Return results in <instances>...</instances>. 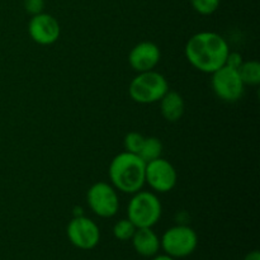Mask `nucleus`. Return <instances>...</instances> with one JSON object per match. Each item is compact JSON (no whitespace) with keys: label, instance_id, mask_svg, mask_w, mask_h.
Returning a JSON list of instances; mask_svg holds the SVG:
<instances>
[{"label":"nucleus","instance_id":"1","mask_svg":"<svg viewBox=\"0 0 260 260\" xmlns=\"http://www.w3.org/2000/svg\"><path fill=\"white\" fill-rule=\"evenodd\" d=\"M184 52L193 68L212 74L225 65L230 48L225 38L218 33L200 32L188 40Z\"/></svg>","mask_w":260,"mask_h":260},{"label":"nucleus","instance_id":"2","mask_svg":"<svg viewBox=\"0 0 260 260\" xmlns=\"http://www.w3.org/2000/svg\"><path fill=\"white\" fill-rule=\"evenodd\" d=\"M146 162L137 154L124 151L112 159L109 164V179L117 190L134 194L145 185Z\"/></svg>","mask_w":260,"mask_h":260},{"label":"nucleus","instance_id":"3","mask_svg":"<svg viewBox=\"0 0 260 260\" xmlns=\"http://www.w3.org/2000/svg\"><path fill=\"white\" fill-rule=\"evenodd\" d=\"M161 213V202L157 196L146 190L134 193L127 206V218L136 229L152 228L160 220Z\"/></svg>","mask_w":260,"mask_h":260},{"label":"nucleus","instance_id":"4","mask_svg":"<svg viewBox=\"0 0 260 260\" xmlns=\"http://www.w3.org/2000/svg\"><path fill=\"white\" fill-rule=\"evenodd\" d=\"M169 90V84L162 74L155 70L139 73L128 88L129 96L136 103L151 104L159 102Z\"/></svg>","mask_w":260,"mask_h":260},{"label":"nucleus","instance_id":"5","mask_svg":"<svg viewBox=\"0 0 260 260\" xmlns=\"http://www.w3.org/2000/svg\"><path fill=\"white\" fill-rule=\"evenodd\" d=\"M198 236L189 226L178 225L168 229L160 240V246L172 258H185L196 250Z\"/></svg>","mask_w":260,"mask_h":260},{"label":"nucleus","instance_id":"6","mask_svg":"<svg viewBox=\"0 0 260 260\" xmlns=\"http://www.w3.org/2000/svg\"><path fill=\"white\" fill-rule=\"evenodd\" d=\"M211 85L216 95L229 103L238 102L243 98L245 91V84L241 80L238 69L228 65L221 66L218 70L212 73Z\"/></svg>","mask_w":260,"mask_h":260},{"label":"nucleus","instance_id":"7","mask_svg":"<svg viewBox=\"0 0 260 260\" xmlns=\"http://www.w3.org/2000/svg\"><path fill=\"white\" fill-rule=\"evenodd\" d=\"M86 201L90 210L99 217H113L118 212V193L113 185L106 182L94 183L86 193Z\"/></svg>","mask_w":260,"mask_h":260},{"label":"nucleus","instance_id":"8","mask_svg":"<svg viewBox=\"0 0 260 260\" xmlns=\"http://www.w3.org/2000/svg\"><path fill=\"white\" fill-rule=\"evenodd\" d=\"M178 174L175 168L162 157L146 162L145 183L157 193H168L177 185Z\"/></svg>","mask_w":260,"mask_h":260},{"label":"nucleus","instance_id":"9","mask_svg":"<svg viewBox=\"0 0 260 260\" xmlns=\"http://www.w3.org/2000/svg\"><path fill=\"white\" fill-rule=\"evenodd\" d=\"M66 234L74 246L81 250H91L101 240L98 225L85 216H75L69 222Z\"/></svg>","mask_w":260,"mask_h":260},{"label":"nucleus","instance_id":"10","mask_svg":"<svg viewBox=\"0 0 260 260\" xmlns=\"http://www.w3.org/2000/svg\"><path fill=\"white\" fill-rule=\"evenodd\" d=\"M28 33L30 38L38 45L48 46L58 40L61 33L57 19L47 13L32 15L28 24Z\"/></svg>","mask_w":260,"mask_h":260},{"label":"nucleus","instance_id":"11","mask_svg":"<svg viewBox=\"0 0 260 260\" xmlns=\"http://www.w3.org/2000/svg\"><path fill=\"white\" fill-rule=\"evenodd\" d=\"M159 47L154 42L144 41L135 46L128 56V62L136 73L154 70L160 61Z\"/></svg>","mask_w":260,"mask_h":260},{"label":"nucleus","instance_id":"12","mask_svg":"<svg viewBox=\"0 0 260 260\" xmlns=\"http://www.w3.org/2000/svg\"><path fill=\"white\" fill-rule=\"evenodd\" d=\"M131 240L136 253L146 258L155 256L160 249L159 236L152 231L151 228L136 229Z\"/></svg>","mask_w":260,"mask_h":260},{"label":"nucleus","instance_id":"13","mask_svg":"<svg viewBox=\"0 0 260 260\" xmlns=\"http://www.w3.org/2000/svg\"><path fill=\"white\" fill-rule=\"evenodd\" d=\"M160 112L168 122H177L184 114V99L177 91L168 90L160 99Z\"/></svg>","mask_w":260,"mask_h":260},{"label":"nucleus","instance_id":"14","mask_svg":"<svg viewBox=\"0 0 260 260\" xmlns=\"http://www.w3.org/2000/svg\"><path fill=\"white\" fill-rule=\"evenodd\" d=\"M240 78L245 85L255 86L260 84V63L255 60L244 61L238 69Z\"/></svg>","mask_w":260,"mask_h":260},{"label":"nucleus","instance_id":"15","mask_svg":"<svg viewBox=\"0 0 260 260\" xmlns=\"http://www.w3.org/2000/svg\"><path fill=\"white\" fill-rule=\"evenodd\" d=\"M162 144L157 137H145L144 145L137 155L144 160L145 162H149L151 160L161 157Z\"/></svg>","mask_w":260,"mask_h":260},{"label":"nucleus","instance_id":"16","mask_svg":"<svg viewBox=\"0 0 260 260\" xmlns=\"http://www.w3.org/2000/svg\"><path fill=\"white\" fill-rule=\"evenodd\" d=\"M135 231H136V226L128 220V218H123L119 220L118 222L114 223L113 226V235L114 238L118 239L121 241L131 240L134 236Z\"/></svg>","mask_w":260,"mask_h":260},{"label":"nucleus","instance_id":"17","mask_svg":"<svg viewBox=\"0 0 260 260\" xmlns=\"http://www.w3.org/2000/svg\"><path fill=\"white\" fill-rule=\"evenodd\" d=\"M145 137L139 132H128L124 137V150L132 154H139L141 150L142 145H144Z\"/></svg>","mask_w":260,"mask_h":260},{"label":"nucleus","instance_id":"18","mask_svg":"<svg viewBox=\"0 0 260 260\" xmlns=\"http://www.w3.org/2000/svg\"><path fill=\"white\" fill-rule=\"evenodd\" d=\"M193 9L202 15H210L220 7V0H189Z\"/></svg>","mask_w":260,"mask_h":260},{"label":"nucleus","instance_id":"19","mask_svg":"<svg viewBox=\"0 0 260 260\" xmlns=\"http://www.w3.org/2000/svg\"><path fill=\"white\" fill-rule=\"evenodd\" d=\"M25 12L29 13L30 15H36L42 13L43 8H45V0H24Z\"/></svg>","mask_w":260,"mask_h":260},{"label":"nucleus","instance_id":"20","mask_svg":"<svg viewBox=\"0 0 260 260\" xmlns=\"http://www.w3.org/2000/svg\"><path fill=\"white\" fill-rule=\"evenodd\" d=\"M243 62H244V61H243V56H241L240 53H238V52H229L228 57H226L225 65L230 66V68H234V69H239Z\"/></svg>","mask_w":260,"mask_h":260},{"label":"nucleus","instance_id":"21","mask_svg":"<svg viewBox=\"0 0 260 260\" xmlns=\"http://www.w3.org/2000/svg\"><path fill=\"white\" fill-rule=\"evenodd\" d=\"M244 260H260V253L258 250L250 251L249 254H246V256Z\"/></svg>","mask_w":260,"mask_h":260},{"label":"nucleus","instance_id":"22","mask_svg":"<svg viewBox=\"0 0 260 260\" xmlns=\"http://www.w3.org/2000/svg\"><path fill=\"white\" fill-rule=\"evenodd\" d=\"M152 260H175V259L165 254V255H155L154 258H152Z\"/></svg>","mask_w":260,"mask_h":260}]
</instances>
